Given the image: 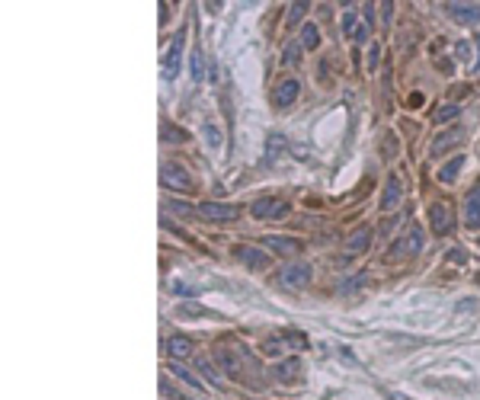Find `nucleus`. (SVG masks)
<instances>
[{"label": "nucleus", "instance_id": "obj_25", "mask_svg": "<svg viewBox=\"0 0 480 400\" xmlns=\"http://www.w3.org/2000/svg\"><path fill=\"white\" fill-rule=\"evenodd\" d=\"M179 314H183V317H189V314H196V317H211V310L198 308V304H183V308H179Z\"/></svg>", "mask_w": 480, "mask_h": 400}, {"label": "nucleus", "instance_id": "obj_18", "mask_svg": "<svg viewBox=\"0 0 480 400\" xmlns=\"http://www.w3.org/2000/svg\"><path fill=\"white\" fill-rule=\"evenodd\" d=\"M262 244L275 253H298L301 250V240H292V237H266Z\"/></svg>", "mask_w": 480, "mask_h": 400}, {"label": "nucleus", "instance_id": "obj_23", "mask_svg": "<svg viewBox=\"0 0 480 400\" xmlns=\"http://www.w3.org/2000/svg\"><path fill=\"white\" fill-rule=\"evenodd\" d=\"M205 138H208V148L211 151L221 148V131L215 129V122H205Z\"/></svg>", "mask_w": 480, "mask_h": 400}, {"label": "nucleus", "instance_id": "obj_20", "mask_svg": "<svg viewBox=\"0 0 480 400\" xmlns=\"http://www.w3.org/2000/svg\"><path fill=\"white\" fill-rule=\"evenodd\" d=\"M320 45V29L314 26V23H307L304 29H301V48H317Z\"/></svg>", "mask_w": 480, "mask_h": 400}, {"label": "nucleus", "instance_id": "obj_13", "mask_svg": "<svg viewBox=\"0 0 480 400\" xmlns=\"http://www.w3.org/2000/svg\"><path fill=\"white\" fill-rule=\"evenodd\" d=\"M164 346H166V352H170L173 359H186V355H192L196 342H192L189 336H170V340H166Z\"/></svg>", "mask_w": 480, "mask_h": 400}, {"label": "nucleus", "instance_id": "obj_8", "mask_svg": "<svg viewBox=\"0 0 480 400\" xmlns=\"http://www.w3.org/2000/svg\"><path fill=\"white\" fill-rule=\"evenodd\" d=\"M183 39H186V33H176V36H173L170 52L164 55V77H166V80H173V77L179 74V61H183Z\"/></svg>", "mask_w": 480, "mask_h": 400}, {"label": "nucleus", "instance_id": "obj_19", "mask_svg": "<svg viewBox=\"0 0 480 400\" xmlns=\"http://www.w3.org/2000/svg\"><path fill=\"white\" fill-rule=\"evenodd\" d=\"M461 167H464V157H454V161H448L445 167L439 170V180L442 183H454V180H458V173H461Z\"/></svg>", "mask_w": 480, "mask_h": 400}, {"label": "nucleus", "instance_id": "obj_1", "mask_svg": "<svg viewBox=\"0 0 480 400\" xmlns=\"http://www.w3.org/2000/svg\"><path fill=\"white\" fill-rule=\"evenodd\" d=\"M170 212L189 215V218H202V221H237L240 218V205H228V202H205V205H196V208L170 202Z\"/></svg>", "mask_w": 480, "mask_h": 400}, {"label": "nucleus", "instance_id": "obj_4", "mask_svg": "<svg viewBox=\"0 0 480 400\" xmlns=\"http://www.w3.org/2000/svg\"><path fill=\"white\" fill-rule=\"evenodd\" d=\"M422 247H426L422 227H420V225H410L407 231H403L400 237L394 240V250H390V256H397V259H403V256H416V253H422Z\"/></svg>", "mask_w": 480, "mask_h": 400}, {"label": "nucleus", "instance_id": "obj_5", "mask_svg": "<svg viewBox=\"0 0 480 400\" xmlns=\"http://www.w3.org/2000/svg\"><path fill=\"white\" fill-rule=\"evenodd\" d=\"M250 212H253V218H260V221H279L292 212V205H288L285 199H256L253 205H250Z\"/></svg>", "mask_w": 480, "mask_h": 400}, {"label": "nucleus", "instance_id": "obj_31", "mask_svg": "<svg viewBox=\"0 0 480 400\" xmlns=\"http://www.w3.org/2000/svg\"><path fill=\"white\" fill-rule=\"evenodd\" d=\"M378 55H381V52H378V45H371V52H368V67L378 65Z\"/></svg>", "mask_w": 480, "mask_h": 400}, {"label": "nucleus", "instance_id": "obj_12", "mask_svg": "<svg viewBox=\"0 0 480 400\" xmlns=\"http://www.w3.org/2000/svg\"><path fill=\"white\" fill-rule=\"evenodd\" d=\"M464 225L471 227H480V180H477V186L471 189V195H467V202H464Z\"/></svg>", "mask_w": 480, "mask_h": 400}, {"label": "nucleus", "instance_id": "obj_17", "mask_svg": "<svg viewBox=\"0 0 480 400\" xmlns=\"http://www.w3.org/2000/svg\"><path fill=\"white\" fill-rule=\"evenodd\" d=\"M368 240H371V227H358L356 234H352L349 240H346V253H349V256H356V253H362L365 247H368Z\"/></svg>", "mask_w": 480, "mask_h": 400}, {"label": "nucleus", "instance_id": "obj_26", "mask_svg": "<svg viewBox=\"0 0 480 400\" xmlns=\"http://www.w3.org/2000/svg\"><path fill=\"white\" fill-rule=\"evenodd\" d=\"M192 80H196V84H198V80H202V55H198V52H192Z\"/></svg>", "mask_w": 480, "mask_h": 400}, {"label": "nucleus", "instance_id": "obj_27", "mask_svg": "<svg viewBox=\"0 0 480 400\" xmlns=\"http://www.w3.org/2000/svg\"><path fill=\"white\" fill-rule=\"evenodd\" d=\"M298 58H301V48L298 45H288L285 55H282V61H285V65H298Z\"/></svg>", "mask_w": 480, "mask_h": 400}, {"label": "nucleus", "instance_id": "obj_24", "mask_svg": "<svg viewBox=\"0 0 480 400\" xmlns=\"http://www.w3.org/2000/svg\"><path fill=\"white\" fill-rule=\"evenodd\" d=\"M454 116H458V106H454V103L439 106V109H435V122H452Z\"/></svg>", "mask_w": 480, "mask_h": 400}, {"label": "nucleus", "instance_id": "obj_28", "mask_svg": "<svg viewBox=\"0 0 480 400\" xmlns=\"http://www.w3.org/2000/svg\"><path fill=\"white\" fill-rule=\"evenodd\" d=\"M196 362H198V368L205 372V378H208L211 384H218V372H211V365H208V362H205V359H196Z\"/></svg>", "mask_w": 480, "mask_h": 400}, {"label": "nucleus", "instance_id": "obj_32", "mask_svg": "<svg viewBox=\"0 0 480 400\" xmlns=\"http://www.w3.org/2000/svg\"><path fill=\"white\" fill-rule=\"evenodd\" d=\"M448 259H452V263H464V250H452Z\"/></svg>", "mask_w": 480, "mask_h": 400}, {"label": "nucleus", "instance_id": "obj_30", "mask_svg": "<svg viewBox=\"0 0 480 400\" xmlns=\"http://www.w3.org/2000/svg\"><path fill=\"white\" fill-rule=\"evenodd\" d=\"M164 138H176V144H179L186 135H183V131H176V129H173V125H164Z\"/></svg>", "mask_w": 480, "mask_h": 400}, {"label": "nucleus", "instance_id": "obj_9", "mask_svg": "<svg viewBox=\"0 0 480 400\" xmlns=\"http://www.w3.org/2000/svg\"><path fill=\"white\" fill-rule=\"evenodd\" d=\"M445 10L452 13L454 23H464V26L480 23V7L477 4H458V0H452V4H445Z\"/></svg>", "mask_w": 480, "mask_h": 400}, {"label": "nucleus", "instance_id": "obj_7", "mask_svg": "<svg viewBox=\"0 0 480 400\" xmlns=\"http://www.w3.org/2000/svg\"><path fill=\"white\" fill-rule=\"evenodd\" d=\"M279 282L282 288H307V282H311V266H285V269L279 272Z\"/></svg>", "mask_w": 480, "mask_h": 400}, {"label": "nucleus", "instance_id": "obj_21", "mask_svg": "<svg viewBox=\"0 0 480 400\" xmlns=\"http://www.w3.org/2000/svg\"><path fill=\"white\" fill-rule=\"evenodd\" d=\"M166 372H173V374H176V378H183L186 384H192V387H202V381H198V378H196V374H192V372H186L183 365H176V362H173V365L166 368Z\"/></svg>", "mask_w": 480, "mask_h": 400}, {"label": "nucleus", "instance_id": "obj_15", "mask_svg": "<svg viewBox=\"0 0 480 400\" xmlns=\"http://www.w3.org/2000/svg\"><path fill=\"white\" fill-rule=\"evenodd\" d=\"M298 372H301V362H298V359H285V362H279V365L272 368L275 381H285V384L298 378Z\"/></svg>", "mask_w": 480, "mask_h": 400}, {"label": "nucleus", "instance_id": "obj_35", "mask_svg": "<svg viewBox=\"0 0 480 400\" xmlns=\"http://www.w3.org/2000/svg\"><path fill=\"white\" fill-rule=\"evenodd\" d=\"M394 400H407V397H403V394H394Z\"/></svg>", "mask_w": 480, "mask_h": 400}, {"label": "nucleus", "instance_id": "obj_11", "mask_svg": "<svg viewBox=\"0 0 480 400\" xmlns=\"http://www.w3.org/2000/svg\"><path fill=\"white\" fill-rule=\"evenodd\" d=\"M237 259H240L243 266H250V269H269V266H272L269 253L256 250V247H240V250H237Z\"/></svg>", "mask_w": 480, "mask_h": 400}, {"label": "nucleus", "instance_id": "obj_6", "mask_svg": "<svg viewBox=\"0 0 480 400\" xmlns=\"http://www.w3.org/2000/svg\"><path fill=\"white\" fill-rule=\"evenodd\" d=\"M429 225H432L435 234H452V227H454L452 205H445V202H435V205L429 208Z\"/></svg>", "mask_w": 480, "mask_h": 400}, {"label": "nucleus", "instance_id": "obj_16", "mask_svg": "<svg viewBox=\"0 0 480 400\" xmlns=\"http://www.w3.org/2000/svg\"><path fill=\"white\" fill-rule=\"evenodd\" d=\"M461 138H464V131H461V129H452V131H445V135H439V138H435V144H432V154H445L448 148L461 144Z\"/></svg>", "mask_w": 480, "mask_h": 400}, {"label": "nucleus", "instance_id": "obj_34", "mask_svg": "<svg viewBox=\"0 0 480 400\" xmlns=\"http://www.w3.org/2000/svg\"><path fill=\"white\" fill-rule=\"evenodd\" d=\"M454 52H458L461 58H467V52H471V45H467V42H458V48H454Z\"/></svg>", "mask_w": 480, "mask_h": 400}, {"label": "nucleus", "instance_id": "obj_33", "mask_svg": "<svg viewBox=\"0 0 480 400\" xmlns=\"http://www.w3.org/2000/svg\"><path fill=\"white\" fill-rule=\"evenodd\" d=\"M474 45H477V61H474V65H471V71H480V36H477V39H474Z\"/></svg>", "mask_w": 480, "mask_h": 400}, {"label": "nucleus", "instance_id": "obj_2", "mask_svg": "<svg viewBox=\"0 0 480 400\" xmlns=\"http://www.w3.org/2000/svg\"><path fill=\"white\" fill-rule=\"evenodd\" d=\"M215 359L218 365L224 368V372L230 374L234 381H243L247 378V372H253V359H250L243 349H230V346H215Z\"/></svg>", "mask_w": 480, "mask_h": 400}, {"label": "nucleus", "instance_id": "obj_14", "mask_svg": "<svg viewBox=\"0 0 480 400\" xmlns=\"http://www.w3.org/2000/svg\"><path fill=\"white\" fill-rule=\"evenodd\" d=\"M400 199H403V183L397 180V176H388V186H384V195H381V208H394Z\"/></svg>", "mask_w": 480, "mask_h": 400}, {"label": "nucleus", "instance_id": "obj_10", "mask_svg": "<svg viewBox=\"0 0 480 400\" xmlns=\"http://www.w3.org/2000/svg\"><path fill=\"white\" fill-rule=\"evenodd\" d=\"M298 90H301L298 80H282V84L272 90V106H279V109L292 106L294 99H298Z\"/></svg>", "mask_w": 480, "mask_h": 400}, {"label": "nucleus", "instance_id": "obj_3", "mask_svg": "<svg viewBox=\"0 0 480 400\" xmlns=\"http://www.w3.org/2000/svg\"><path fill=\"white\" fill-rule=\"evenodd\" d=\"M160 183H164L170 193H196V180H192V173L186 167H179V163H164V170H160Z\"/></svg>", "mask_w": 480, "mask_h": 400}, {"label": "nucleus", "instance_id": "obj_29", "mask_svg": "<svg viewBox=\"0 0 480 400\" xmlns=\"http://www.w3.org/2000/svg\"><path fill=\"white\" fill-rule=\"evenodd\" d=\"M304 10H307V4H294V7L288 10V20H292V23H298L301 16H304Z\"/></svg>", "mask_w": 480, "mask_h": 400}, {"label": "nucleus", "instance_id": "obj_22", "mask_svg": "<svg viewBox=\"0 0 480 400\" xmlns=\"http://www.w3.org/2000/svg\"><path fill=\"white\" fill-rule=\"evenodd\" d=\"M282 151H285V138H282V135H272V138H269V144H266V157H269V161H275Z\"/></svg>", "mask_w": 480, "mask_h": 400}]
</instances>
